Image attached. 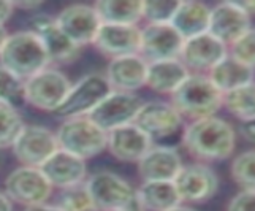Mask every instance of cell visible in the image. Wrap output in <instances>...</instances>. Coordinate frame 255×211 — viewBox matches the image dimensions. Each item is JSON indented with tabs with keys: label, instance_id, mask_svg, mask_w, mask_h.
<instances>
[{
	"label": "cell",
	"instance_id": "6da1fadb",
	"mask_svg": "<svg viewBox=\"0 0 255 211\" xmlns=\"http://www.w3.org/2000/svg\"><path fill=\"white\" fill-rule=\"evenodd\" d=\"M184 146L201 161H224L233 153L236 135L227 121L209 116L195 119L184 132Z\"/></svg>",
	"mask_w": 255,
	"mask_h": 211
},
{
	"label": "cell",
	"instance_id": "7a4b0ae2",
	"mask_svg": "<svg viewBox=\"0 0 255 211\" xmlns=\"http://www.w3.org/2000/svg\"><path fill=\"white\" fill-rule=\"evenodd\" d=\"M49 57L40 38L32 30L8 35L0 51V67L25 81L48 68Z\"/></svg>",
	"mask_w": 255,
	"mask_h": 211
},
{
	"label": "cell",
	"instance_id": "3957f363",
	"mask_svg": "<svg viewBox=\"0 0 255 211\" xmlns=\"http://www.w3.org/2000/svg\"><path fill=\"white\" fill-rule=\"evenodd\" d=\"M171 95L173 107L181 116L186 114L193 121L214 116L224 100V94L203 75H190Z\"/></svg>",
	"mask_w": 255,
	"mask_h": 211
},
{
	"label": "cell",
	"instance_id": "277c9868",
	"mask_svg": "<svg viewBox=\"0 0 255 211\" xmlns=\"http://www.w3.org/2000/svg\"><path fill=\"white\" fill-rule=\"evenodd\" d=\"M59 148L78 156L80 159H89L100 154L108 145V134L95 126L89 118H70L57 132Z\"/></svg>",
	"mask_w": 255,
	"mask_h": 211
},
{
	"label": "cell",
	"instance_id": "5b68a950",
	"mask_svg": "<svg viewBox=\"0 0 255 211\" xmlns=\"http://www.w3.org/2000/svg\"><path fill=\"white\" fill-rule=\"evenodd\" d=\"M86 188L89 191L95 211H124L141 205L136 191H133L124 178L111 172L95 173L86 183Z\"/></svg>",
	"mask_w": 255,
	"mask_h": 211
},
{
	"label": "cell",
	"instance_id": "8992f818",
	"mask_svg": "<svg viewBox=\"0 0 255 211\" xmlns=\"http://www.w3.org/2000/svg\"><path fill=\"white\" fill-rule=\"evenodd\" d=\"M111 92L113 87L110 86L107 76L87 75L70 87L65 100L60 103L54 114L67 119L91 114Z\"/></svg>",
	"mask_w": 255,
	"mask_h": 211
},
{
	"label": "cell",
	"instance_id": "52a82bcc",
	"mask_svg": "<svg viewBox=\"0 0 255 211\" xmlns=\"http://www.w3.org/2000/svg\"><path fill=\"white\" fill-rule=\"evenodd\" d=\"M68 78L59 70L45 68L24 81V99L32 107L54 113L70 91Z\"/></svg>",
	"mask_w": 255,
	"mask_h": 211
},
{
	"label": "cell",
	"instance_id": "ba28073f",
	"mask_svg": "<svg viewBox=\"0 0 255 211\" xmlns=\"http://www.w3.org/2000/svg\"><path fill=\"white\" fill-rule=\"evenodd\" d=\"M6 197L25 207L43 205L49 199L52 186L40 169L21 167L5 180Z\"/></svg>",
	"mask_w": 255,
	"mask_h": 211
},
{
	"label": "cell",
	"instance_id": "9c48e42d",
	"mask_svg": "<svg viewBox=\"0 0 255 211\" xmlns=\"http://www.w3.org/2000/svg\"><path fill=\"white\" fill-rule=\"evenodd\" d=\"M141 105V99L133 92L113 91L87 118L103 132L110 134L114 129L131 124Z\"/></svg>",
	"mask_w": 255,
	"mask_h": 211
},
{
	"label": "cell",
	"instance_id": "30bf717a",
	"mask_svg": "<svg viewBox=\"0 0 255 211\" xmlns=\"http://www.w3.org/2000/svg\"><path fill=\"white\" fill-rule=\"evenodd\" d=\"M13 153L24 167H40L59 149L57 137L41 126H24L14 142Z\"/></svg>",
	"mask_w": 255,
	"mask_h": 211
},
{
	"label": "cell",
	"instance_id": "8fae6325",
	"mask_svg": "<svg viewBox=\"0 0 255 211\" xmlns=\"http://www.w3.org/2000/svg\"><path fill=\"white\" fill-rule=\"evenodd\" d=\"M173 183L181 202H190V204L209 200L219 189L216 172L205 164L182 165Z\"/></svg>",
	"mask_w": 255,
	"mask_h": 211
},
{
	"label": "cell",
	"instance_id": "7c38bea8",
	"mask_svg": "<svg viewBox=\"0 0 255 211\" xmlns=\"http://www.w3.org/2000/svg\"><path fill=\"white\" fill-rule=\"evenodd\" d=\"M133 124L151 140H162L171 137L179 130L182 116L170 103L149 102L141 105Z\"/></svg>",
	"mask_w": 255,
	"mask_h": 211
},
{
	"label": "cell",
	"instance_id": "4fadbf2b",
	"mask_svg": "<svg viewBox=\"0 0 255 211\" xmlns=\"http://www.w3.org/2000/svg\"><path fill=\"white\" fill-rule=\"evenodd\" d=\"M182 45L184 38L174 30L171 24H147L141 30L139 51L146 62L179 59Z\"/></svg>",
	"mask_w": 255,
	"mask_h": 211
},
{
	"label": "cell",
	"instance_id": "5bb4252c",
	"mask_svg": "<svg viewBox=\"0 0 255 211\" xmlns=\"http://www.w3.org/2000/svg\"><path fill=\"white\" fill-rule=\"evenodd\" d=\"M57 25L75 45L83 46L95 41L97 33L102 27V21L94 6L70 5L59 13Z\"/></svg>",
	"mask_w": 255,
	"mask_h": 211
},
{
	"label": "cell",
	"instance_id": "9a60e30c",
	"mask_svg": "<svg viewBox=\"0 0 255 211\" xmlns=\"http://www.w3.org/2000/svg\"><path fill=\"white\" fill-rule=\"evenodd\" d=\"M251 29V16L246 13L240 3L224 2L211 10L208 33L222 41L224 45H233Z\"/></svg>",
	"mask_w": 255,
	"mask_h": 211
},
{
	"label": "cell",
	"instance_id": "2e32d148",
	"mask_svg": "<svg viewBox=\"0 0 255 211\" xmlns=\"http://www.w3.org/2000/svg\"><path fill=\"white\" fill-rule=\"evenodd\" d=\"M227 56V46L214 38L211 33H201L197 37L184 40L179 60L197 72H211Z\"/></svg>",
	"mask_w": 255,
	"mask_h": 211
},
{
	"label": "cell",
	"instance_id": "e0dca14e",
	"mask_svg": "<svg viewBox=\"0 0 255 211\" xmlns=\"http://www.w3.org/2000/svg\"><path fill=\"white\" fill-rule=\"evenodd\" d=\"M32 32L40 38L49 60L72 62L80 54V46L70 40L49 16L38 14L32 19Z\"/></svg>",
	"mask_w": 255,
	"mask_h": 211
},
{
	"label": "cell",
	"instance_id": "ac0fdd59",
	"mask_svg": "<svg viewBox=\"0 0 255 211\" xmlns=\"http://www.w3.org/2000/svg\"><path fill=\"white\" fill-rule=\"evenodd\" d=\"M94 45L113 59L138 54L141 45V30L136 25L102 24Z\"/></svg>",
	"mask_w": 255,
	"mask_h": 211
},
{
	"label": "cell",
	"instance_id": "d6986e66",
	"mask_svg": "<svg viewBox=\"0 0 255 211\" xmlns=\"http://www.w3.org/2000/svg\"><path fill=\"white\" fill-rule=\"evenodd\" d=\"M151 142L152 140L131 122L111 130L107 146L110 153L122 162H139L151 149Z\"/></svg>",
	"mask_w": 255,
	"mask_h": 211
},
{
	"label": "cell",
	"instance_id": "ffe728a7",
	"mask_svg": "<svg viewBox=\"0 0 255 211\" xmlns=\"http://www.w3.org/2000/svg\"><path fill=\"white\" fill-rule=\"evenodd\" d=\"M40 170L51 183V186L62 189L81 184L86 177L84 161L60 148L40 167Z\"/></svg>",
	"mask_w": 255,
	"mask_h": 211
},
{
	"label": "cell",
	"instance_id": "44dd1931",
	"mask_svg": "<svg viewBox=\"0 0 255 211\" xmlns=\"http://www.w3.org/2000/svg\"><path fill=\"white\" fill-rule=\"evenodd\" d=\"M181 169V156L168 146L151 148L138 162V173L144 181H173Z\"/></svg>",
	"mask_w": 255,
	"mask_h": 211
},
{
	"label": "cell",
	"instance_id": "7402d4cb",
	"mask_svg": "<svg viewBox=\"0 0 255 211\" xmlns=\"http://www.w3.org/2000/svg\"><path fill=\"white\" fill-rule=\"evenodd\" d=\"M147 62L139 54L116 57L111 60L107 80L113 89L119 92H131L146 84Z\"/></svg>",
	"mask_w": 255,
	"mask_h": 211
},
{
	"label": "cell",
	"instance_id": "603a6c76",
	"mask_svg": "<svg viewBox=\"0 0 255 211\" xmlns=\"http://www.w3.org/2000/svg\"><path fill=\"white\" fill-rule=\"evenodd\" d=\"M189 76L187 67L179 59L159 60L147 65L146 86L160 94H173Z\"/></svg>",
	"mask_w": 255,
	"mask_h": 211
},
{
	"label": "cell",
	"instance_id": "cb8c5ba5",
	"mask_svg": "<svg viewBox=\"0 0 255 211\" xmlns=\"http://www.w3.org/2000/svg\"><path fill=\"white\" fill-rule=\"evenodd\" d=\"M211 10L200 2H179L176 8L171 25L184 40L206 33L209 29Z\"/></svg>",
	"mask_w": 255,
	"mask_h": 211
},
{
	"label": "cell",
	"instance_id": "d4e9b609",
	"mask_svg": "<svg viewBox=\"0 0 255 211\" xmlns=\"http://www.w3.org/2000/svg\"><path fill=\"white\" fill-rule=\"evenodd\" d=\"M209 80L222 94H227L241 86L252 83L254 68L240 62L233 56H225L213 70L209 72Z\"/></svg>",
	"mask_w": 255,
	"mask_h": 211
},
{
	"label": "cell",
	"instance_id": "484cf974",
	"mask_svg": "<svg viewBox=\"0 0 255 211\" xmlns=\"http://www.w3.org/2000/svg\"><path fill=\"white\" fill-rule=\"evenodd\" d=\"M136 196L141 207L149 211H168L181 205L173 181H144Z\"/></svg>",
	"mask_w": 255,
	"mask_h": 211
},
{
	"label": "cell",
	"instance_id": "4316f807",
	"mask_svg": "<svg viewBox=\"0 0 255 211\" xmlns=\"http://www.w3.org/2000/svg\"><path fill=\"white\" fill-rule=\"evenodd\" d=\"M94 8L102 24L135 25L143 17V2L136 0H100Z\"/></svg>",
	"mask_w": 255,
	"mask_h": 211
},
{
	"label": "cell",
	"instance_id": "83f0119b",
	"mask_svg": "<svg viewBox=\"0 0 255 211\" xmlns=\"http://www.w3.org/2000/svg\"><path fill=\"white\" fill-rule=\"evenodd\" d=\"M222 105L236 118H240L243 122L255 118V83H249L241 86L238 89L224 94Z\"/></svg>",
	"mask_w": 255,
	"mask_h": 211
},
{
	"label": "cell",
	"instance_id": "f1b7e54d",
	"mask_svg": "<svg viewBox=\"0 0 255 211\" xmlns=\"http://www.w3.org/2000/svg\"><path fill=\"white\" fill-rule=\"evenodd\" d=\"M24 129V122L16 111V107L0 102V149L10 148Z\"/></svg>",
	"mask_w": 255,
	"mask_h": 211
},
{
	"label": "cell",
	"instance_id": "f546056e",
	"mask_svg": "<svg viewBox=\"0 0 255 211\" xmlns=\"http://www.w3.org/2000/svg\"><path fill=\"white\" fill-rule=\"evenodd\" d=\"M56 207L60 211H95L89 191L83 183L60 191Z\"/></svg>",
	"mask_w": 255,
	"mask_h": 211
},
{
	"label": "cell",
	"instance_id": "4dcf8cb0",
	"mask_svg": "<svg viewBox=\"0 0 255 211\" xmlns=\"http://www.w3.org/2000/svg\"><path fill=\"white\" fill-rule=\"evenodd\" d=\"M232 177L244 189L255 191V149L240 154L233 161Z\"/></svg>",
	"mask_w": 255,
	"mask_h": 211
},
{
	"label": "cell",
	"instance_id": "1f68e13d",
	"mask_svg": "<svg viewBox=\"0 0 255 211\" xmlns=\"http://www.w3.org/2000/svg\"><path fill=\"white\" fill-rule=\"evenodd\" d=\"M0 102H6L13 107L25 102L24 81L3 67H0Z\"/></svg>",
	"mask_w": 255,
	"mask_h": 211
},
{
	"label": "cell",
	"instance_id": "d6a6232c",
	"mask_svg": "<svg viewBox=\"0 0 255 211\" xmlns=\"http://www.w3.org/2000/svg\"><path fill=\"white\" fill-rule=\"evenodd\" d=\"M179 2L173 0H154V2H143V17L149 24H170Z\"/></svg>",
	"mask_w": 255,
	"mask_h": 211
},
{
	"label": "cell",
	"instance_id": "836d02e7",
	"mask_svg": "<svg viewBox=\"0 0 255 211\" xmlns=\"http://www.w3.org/2000/svg\"><path fill=\"white\" fill-rule=\"evenodd\" d=\"M232 56L240 62L255 67V29H249L232 45Z\"/></svg>",
	"mask_w": 255,
	"mask_h": 211
},
{
	"label": "cell",
	"instance_id": "e575fe53",
	"mask_svg": "<svg viewBox=\"0 0 255 211\" xmlns=\"http://www.w3.org/2000/svg\"><path fill=\"white\" fill-rule=\"evenodd\" d=\"M228 211H255V191L244 189L228 204Z\"/></svg>",
	"mask_w": 255,
	"mask_h": 211
},
{
	"label": "cell",
	"instance_id": "d590c367",
	"mask_svg": "<svg viewBox=\"0 0 255 211\" xmlns=\"http://www.w3.org/2000/svg\"><path fill=\"white\" fill-rule=\"evenodd\" d=\"M241 135L246 140H249V142L255 143V118L243 122V124H241Z\"/></svg>",
	"mask_w": 255,
	"mask_h": 211
},
{
	"label": "cell",
	"instance_id": "8d00e7d4",
	"mask_svg": "<svg viewBox=\"0 0 255 211\" xmlns=\"http://www.w3.org/2000/svg\"><path fill=\"white\" fill-rule=\"evenodd\" d=\"M13 10H14L13 2H3V0H0V27H3V24L10 19Z\"/></svg>",
	"mask_w": 255,
	"mask_h": 211
},
{
	"label": "cell",
	"instance_id": "74e56055",
	"mask_svg": "<svg viewBox=\"0 0 255 211\" xmlns=\"http://www.w3.org/2000/svg\"><path fill=\"white\" fill-rule=\"evenodd\" d=\"M41 2H13L14 8H22V10H37Z\"/></svg>",
	"mask_w": 255,
	"mask_h": 211
},
{
	"label": "cell",
	"instance_id": "f35d334b",
	"mask_svg": "<svg viewBox=\"0 0 255 211\" xmlns=\"http://www.w3.org/2000/svg\"><path fill=\"white\" fill-rule=\"evenodd\" d=\"M0 211H13L11 200L5 194H0Z\"/></svg>",
	"mask_w": 255,
	"mask_h": 211
},
{
	"label": "cell",
	"instance_id": "ab89813d",
	"mask_svg": "<svg viewBox=\"0 0 255 211\" xmlns=\"http://www.w3.org/2000/svg\"><path fill=\"white\" fill-rule=\"evenodd\" d=\"M24 211H60L57 207H48V205H33V207H27Z\"/></svg>",
	"mask_w": 255,
	"mask_h": 211
},
{
	"label": "cell",
	"instance_id": "60d3db41",
	"mask_svg": "<svg viewBox=\"0 0 255 211\" xmlns=\"http://www.w3.org/2000/svg\"><path fill=\"white\" fill-rule=\"evenodd\" d=\"M240 6H241L243 10H244L246 13H248L249 16L255 13V2H243V3H240Z\"/></svg>",
	"mask_w": 255,
	"mask_h": 211
},
{
	"label": "cell",
	"instance_id": "b9f144b4",
	"mask_svg": "<svg viewBox=\"0 0 255 211\" xmlns=\"http://www.w3.org/2000/svg\"><path fill=\"white\" fill-rule=\"evenodd\" d=\"M8 38V33L5 30V27H0V51H2L3 45H5V41Z\"/></svg>",
	"mask_w": 255,
	"mask_h": 211
},
{
	"label": "cell",
	"instance_id": "7bdbcfd3",
	"mask_svg": "<svg viewBox=\"0 0 255 211\" xmlns=\"http://www.w3.org/2000/svg\"><path fill=\"white\" fill-rule=\"evenodd\" d=\"M168 211H195V210H192L189 207H181V205H178V207H174V208H171Z\"/></svg>",
	"mask_w": 255,
	"mask_h": 211
},
{
	"label": "cell",
	"instance_id": "ee69618b",
	"mask_svg": "<svg viewBox=\"0 0 255 211\" xmlns=\"http://www.w3.org/2000/svg\"><path fill=\"white\" fill-rule=\"evenodd\" d=\"M124 211H144V208L141 205H138V207H133V208H130V210H124Z\"/></svg>",
	"mask_w": 255,
	"mask_h": 211
}]
</instances>
